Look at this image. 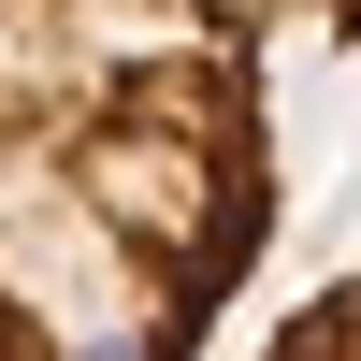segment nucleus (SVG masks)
I'll return each mask as SVG.
<instances>
[{"label": "nucleus", "mask_w": 361, "mask_h": 361, "mask_svg": "<svg viewBox=\"0 0 361 361\" xmlns=\"http://www.w3.org/2000/svg\"><path fill=\"white\" fill-rule=\"evenodd\" d=\"M275 0H0V361H202L275 246Z\"/></svg>", "instance_id": "obj_1"}, {"label": "nucleus", "mask_w": 361, "mask_h": 361, "mask_svg": "<svg viewBox=\"0 0 361 361\" xmlns=\"http://www.w3.org/2000/svg\"><path fill=\"white\" fill-rule=\"evenodd\" d=\"M260 361H361V275H347V289H318V304L289 318V333L260 347Z\"/></svg>", "instance_id": "obj_2"}, {"label": "nucleus", "mask_w": 361, "mask_h": 361, "mask_svg": "<svg viewBox=\"0 0 361 361\" xmlns=\"http://www.w3.org/2000/svg\"><path fill=\"white\" fill-rule=\"evenodd\" d=\"M275 15H304V29H333V44H361V0H275Z\"/></svg>", "instance_id": "obj_3"}]
</instances>
